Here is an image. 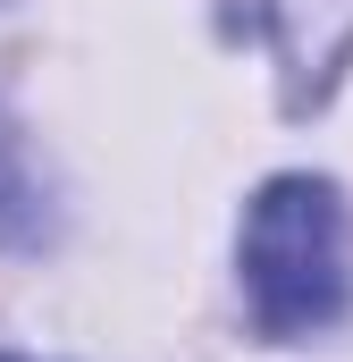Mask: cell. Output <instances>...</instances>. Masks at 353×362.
<instances>
[{
  "instance_id": "1",
  "label": "cell",
  "mask_w": 353,
  "mask_h": 362,
  "mask_svg": "<svg viewBox=\"0 0 353 362\" xmlns=\"http://www.w3.org/2000/svg\"><path fill=\"white\" fill-rule=\"evenodd\" d=\"M236 270H244V312L253 329L294 346L320 337L353 303V211L328 177H269L244 202V236H236Z\"/></svg>"
},
{
  "instance_id": "3",
  "label": "cell",
  "mask_w": 353,
  "mask_h": 362,
  "mask_svg": "<svg viewBox=\"0 0 353 362\" xmlns=\"http://www.w3.org/2000/svg\"><path fill=\"white\" fill-rule=\"evenodd\" d=\"M0 362H25V354H0Z\"/></svg>"
},
{
  "instance_id": "2",
  "label": "cell",
  "mask_w": 353,
  "mask_h": 362,
  "mask_svg": "<svg viewBox=\"0 0 353 362\" xmlns=\"http://www.w3.org/2000/svg\"><path fill=\"white\" fill-rule=\"evenodd\" d=\"M34 219H42V202H34V177H25V160H17V144H8V127H0V245L34 236Z\"/></svg>"
}]
</instances>
